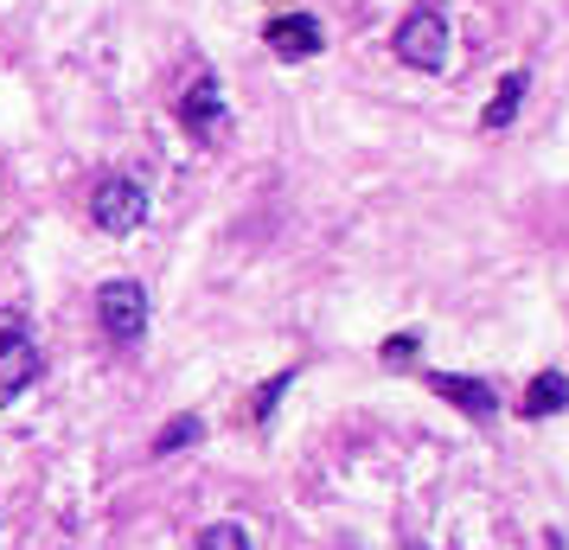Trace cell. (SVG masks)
Listing matches in <instances>:
<instances>
[{"label":"cell","mask_w":569,"mask_h":550,"mask_svg":"<svg viewBox=\"0 0 569 550\" xmlns=\"http://www.w3.org/2000/svg\"><path fill=\"white\" fill-rule=\"evenodd\" d=\"M410 550H422V544H410Z\"/></svg>","instance_id":"14"},{"label":"cell","mask_w":569,"mask_h":550,"mask_svg":"<svg viewBox=\"0 0 569 550\" xmlns=\"http://www.w3.org/2000/svg\"><path fill=\"white\" fill-rule=\"evenodd\" d=\"M199 550H257V544H250L243 524H206L199 531Z\"/></svg>","instance_id":"11"},{"label":"cell","mask_w":569,"mask_h":550,"mask_svg":"<svg viewBox=\"0 0 569 550\" xmlns=\"http://www.w3.org/2000/svg\"><path fill=\"white\" fill-rule=\"evenodd\" d=\"M288 378H295V371H282L276 384H262V391H257V422H269V417H276V403L288 397Z\"/></svg>","instance_id":"12"},{"label":"cell","mask_w":569,"mask_h":550,"mask_svg":"<svg viewBox=\"0 0 569 550\" xmlns=\"http://www.w3.org/2000/svg\"><path fill=\"white\" fill-rule=\"evenodd\" d=\"M39 371H46V359H39L32 333H20V327H0V410H7L20 391H32V378H39Z\"/></svg>","instance_id":"4"},{"label":"cell","mask_w":569,"mask_h":550,"mask_svg":"<svg viewBox=\"0 0 569 550\" xmlns=\"http://www.w3.org/2000/svg\"><path fill=\"white\" fill-rule=\"evenodd\" d=\"M199 436H206V422H199V417H173V422L154 436V454H180V448H192Z\"/></svg>","instance_id":"10"},{"label":"cell","mask_w":569,"mask_h":550,"mask_svg":"<svg viewBox=\"0 0 569 550\" xmlns=\"http://www.w3.org/2000/svg\"><path fill=\"white\" fill-rule=\"evenodd\" d=\"M422 384L436 397H448L461 417H473V422H487V417H499V391H492L487 378H461V371H422Z\"/></svg>","instance_id":"6"},{"label":"cell","mask_w":569,"mask_h":550,"mask_svg":"<svg viewBox=\"0 0 569 550\" xmlns=\"http://www.w3.org/2000/svg\"><path fill=\"white\" fill-rule=\"evenodd\" d=\"M416 346H422V333H416V327H410V333H397V340H385V366H403Z\"/></svg>","instance_id":"13"},{"label":"cell","mask_w":569,"mask_h":550,"mask_svg":"<svg viewBox=\"0 0 569 550\" xmlns=\"http://www.w3.org/2000/svg\"><path fill=\"white\" fill-rule=\"evenodd\" d=\"M390 52L410 71H441L448 64V13H441V0H416L397 20V32H390Z\"/></svg>","instance_id":"1"},{"label":"cell","mask_w":569,"mask_h":550,"mask_svg":"<svg viewBox=\"0 0 569 550\" xmlns=\"http://www.w3.org/2000/svg\"><path fill=\"white\" fill-rule=\"evenodd\" d=\"M518 103H525V71H506V78H499V90H492V103H487V116H480V122H487V129H506V122L518 116Z\"/></svg>","instance_id":"9"},{"label":"cell","mask_w":569,"mask_h":550,"mask_svg":"<svg viewBox=\"0 0 569 550\" xmlns=\"http://www.w3.org/2000/svg\"><path fill=\"white\" fill-rule=\"evenodd\" d=\"M563 403H569V378L563 371H538V378L525 384V403H518V410H525L531 422H543V417H557Z\"/></svg>","instance_id":"8"},{"label":"cell","mask_w":569,"mask_h":550,"mask_svg":"<svg viewBox=\"0 0 569 550\" xmlns=\"http://www.w3.org/2000/svg\"><path fill=\"white\" fill-rule=\"evenodd\" d=\"M173 116H180V129L192 134V141H206L218 122H224V97H218V78H192L180 90V103H173Z\"/></svg>","instance_id":"7"},{"label":"cell","mask_w":569,"mask_h":550,"mask_svg":"<svg viewBox=\"0 0 569 550\" xmlns=\"http://www.w3.org/2000/svg\"><path fill=\"white\" fill-rule=\"evenodd\" d=\"M97 320H103V333L116 346H134L141 333H148V289L129 282V276L103 282V289H97Z\"/></svg>","instance_id":"3"},{"label":"cell","mask_w":569,"mask_h":550,"mask_svg":"<svg viewBox=\"0 0 569 550\" xmlns=\"http://www.w3.org/2000/svg\"><path fill=\"white\" fill-rule=\"evenodd\" d=\"M90 224L109 237H129L148 224V186L129 180V173H103L97 192H90Z\"/></svg>","instance_id":"2"},{"label":"cell","mask_w":569,"mask_h":550,"mask_svg":"<svg viewBox=\"0 0 569 550\" xmlns=\"http://www.w3.org/2000/svg\"><path fill=\"white\" fill-rule=\"evenodd\" d=\"M262 39H269V52L282 58V64H308L327 46V32H320L313 13H276V20H262Z\"/></svg>","instance_id":"5"}]
</instances>
